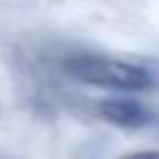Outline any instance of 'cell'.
<instances>
[{
    "instance_id": "cell-1",
    "label": "cell",
    "mask_w": 159,
    "mask_h": 159,
    "mask_svg": "<svg viewBox=\"0 0 159 159\" xmlns=\"http://www.w3.org/2000/svg\"><path fill=\"white\" fill-rule=\"evenodd\" d=\"M65 72L84 84L104 87V89H119V92H144L154 87V77L147 67L112 60V57H97V55H77L65 60Z\"/></svg>"
},
{
    "instance_id": "cell-2",
    "label": "cell",
    "mask_w": 159,
    "mask_h": 159,
    "mask_svg": "<svg viewBox=\"0 0 159 159\" xmlns=\"http://www.w3.org/2000/svg\"><path fill=\"white\" fill-rule=\"evenodd\" d=\"M97 114L122 129H144L149 124H154V112L149 107H144L137 99H127V97H109L102 99L97 104Z\"/></svg>"
}]
</instances>
